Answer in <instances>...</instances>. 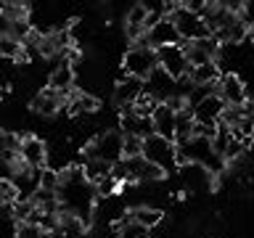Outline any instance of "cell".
I'll return each instance as SVG.
<instances>
[{
	"label": "cell",
	"mask_w": 254,
	"mask_h": 238,
	"mask_svg": "<svg viewBox=\"0 0 254 238\" xmlns=\"http://www.w3.org/2000/svg\"><path fill=\"white\" fill-rule=\"evenodd\" d=\"M85 159H101V162L117 164L125 159V135L122 130H106L98 132L93 143L85 146Z\"/></svg>",
	"instance_id": "cell-1"
},
{
	"label": "cell",
	"mask_w": 254,
	"mask_h": 238,
	"mask_svg": "<svg viewBox=\"0 0 254 238\" xmlns=\"http://www.w3.org/2000/svg\"><path fill=\"white\" fill-rule=\"evenodd\" d=\"M156 69H159V53L154 51V48L132 45L122 59V71L125 74L138 77V79H143V82H146Z\"/></svg>",
	"instance_id": "cell-2"
},
{
	"label": "cell",
	"mask_w": 254,
	"mask_h": 238,
	"mask_svg": "<svg viewBox=\"0 0 254 238\" xmlns=\"http://www.w3.org/2000/svg\"><path fill=\"white\" fill-rule=\"evenodd\" d=\"M175 27H178L180 32V37L186 40V43H198V40H206V37H212V29H209V24H206L198 13L193 11H188L186 5H183V0H180V8L175 11L172 16H167Z\"/></svg>",
	"instance_id": "cell-3"
},
{
	"label": "cell",
	"mask_w": 254,
	"mask_h": 238,
	"mask_svg": "<svg viewBox=\"0 0 254 238\" xmlns=\"http://www.w3.org/2000/svg\"><path fill=\"white\" fill-rule=\"evenodd\" d=\"M180 43H183V37H180L178 27H175L170 19H162L156 27H151V29L146 32V37H143L138 45L159 51V48H170V45H180Z\"/></svg>",
	"instance_id": "cell-4"
},
{
	"label": "cell",
	"mask_w": 254,
	"mask_h": 238,
	"mask_svg": "<svg viewBox=\"0 0 254 238\" xmlns=\"http://www.w3.org/2000/svg\"><path fill=\"white\" fill-rule=\"evenodd\" d=\"M143 156L148 159V162H154L159 167H164V170H172L175 164V156H178V146H175L172 140L167 138H159V135H154V138L146 140V148H143Z\"/></svg>",
	"instance_id": "cell-5"
},
{
	"label": "cell",
	"mask_w": 254,
	"mask_h": 238,
	"mask_svg": "<svg viewBox=\"0 0 254 238\" xmlns=\"http://www.w3.org/2000/svg\"><path fill=\"white\" fill-rule=\"evenodd\" d=\"M159 66H162L172 79H183L186 74H190V63L186 59V51L180 45H170V48H159Z\"/></svg>",
	"instance_id": "cell-6"
},
{
	"label": "cell",
	"mask_w": 254,
	"mask_h": 238,
	"mask_svg": "<svg viewBox=\"0 0 254 238\" xmlns=\"http://www.w3.org/2000/svg\"><path fill=\"white\" fill-rule=\"evenodd\" d=\"M143 93H146V90H143V79L127 74V77L119 79L117 87H114V103H117L122 111H127V109L135 106V101H138Z\"/></svg>",
	"instance_id": "cell-7"
},
{
	"label": "cell",
	"mask_w": 254,
	"mask_h": 238,
	"mask_svg": "<svg viewBox=\"0 0 254 238\" xmlns=\"http://www.w3.org/2000/svg\"><path fill=\"white\" fill-rule=\"evenodd\" d=\"M225 106H228V103L222 101L220 93H209V95H204V98L193 106V117H196V122L217 124L220 117H222V111H225Z\"/></svg>",
	"instance_id": "cell-8"
},
{
	"label": "cell",
	"mask_w": 254,
	"mask_h": 238,
	"mask_svg": "<svg viewBox=\"0 0 254 238\" xmlns=\"http://www.w3.org/2000/svg\"><path fill=\"white\" fill-rule=\"evenodd\" d=\"M21 159L27 162V167H32V170H45V167H48V146L37 138V135H27V132H24Z\"/></svg>",
	"instance_id": "cell-9"
},
{
	"label": "cell",
	"mask_w": 254,
	"mask_h": 238,
	"mask_svg": "<svg viewBox=\"0 0 254 238\" xmlns=\"http://www.w3.org/2000/svg\"><path fill=\"white\" fill-rule=\"evenodd\" d=\"M217 93L222 95V101H225L228 106H241V103H246V85L236 71L222 74L220 85H217Z\"/></svg>",
	"instance_id": "cell-10"
},
{
	"label": "cell",
	"mask_w": 254,
	"mask_h": 238,
	"mask_svg": "<svg viewBox=\"0 0 254 238\" xmlns=\"http://www.w3.org/2000/svg\"><path fill=\"white\" fill-rule=\"evenodd\" d=\"M146 87L148 90L146 93H151L154 95V98L159 101V103H164L167 98H170V95H175V87H178V79H172L170 74H167V71L159 66L154 74H151L148 79H146Z\"/></svg>",
	"instance_id": "cell-11"
},
{
	"label": "cell",
	"mask_w": 254,
	"mask_h": 238,
	"mask_svg": "<svg viewBox=\"0 0 254 238\" xmlns=\"http://www.w3.org/2000/svg\"><path fill=\"white\" fill-rule=\"evenodd\" d=\"M154 127H156V135L159 138H167L175 143V124H178V114L167 106V103H159V109L154 111Z\"/></svg>",
	"instance_id": "cell-12"
},
{
	"label": "cell",
	"mask_w": 254,
	"mask_h": 238,
	"mask_svg": "<svg viewBox=\"0 0 254 238\" xmlns=\"http://www.w3.org/2000/svg\"><path fill=\"white\" fill-rule=\"evenodd\" d=\"M130 217L132 222H138V225L143 228H156V225H162V220H164V212L159 209V206H148V204H138V206H132L130 209Z\"/></svg>",
	"instance_id": "cell-13"
},
{
	"label": "cell",
	"mask_w": 254,
	"mask_h": 238,
	"mask_svg": "<svg viewBox=\"0 0 254 238\" xmlns=\"http://www.w3.org/2000/svg\"><path fill=\"white\" fill-rule=\"evenodd\" d=\"M190 79H193V85L198 87H209V85H217L220 79H222V71L217 63H204V66H196V69H190Z\"/></svg>",
	"instance_id": "cell-14"
},
{
	"label": "cell",
	"mask_w": 254,
	"mask_h": 238,
	"mask_svg": "<svg viewBox=\"0 0 254 238\" xmlns=\"http://www.w3.org/2000/svg\"><path fill=\"white\" fill-rule=\"evenodd\" d=\"M193 124H196L193 111H190V109L178 111V124H175V146L188 143L190 138H193Z\"/></svg>",
	"instance_id": "cell-15"
},
{
	"label": "cell",
	"mask_w": 254,
	"mask_h": 238,
	"mask_svg": "<svg viewBox=\"0 0 254 238\" xmlns=\"http://www.w3.org/2000/svg\"><path fill=\"white\" fill-rule=\"evenodd\" d=\"M74 77H77L74 66H69V63H59V66L51 71L48 87H53V90H71V85H74Z\"/></svg>",
	"instance_id": "cell-16"
},
{
	"label": "cell",
	"mask_w": 254,
	"mask_h": 238,
	"mask_svg": "<svg viewBox=\"0 0 254 238\" xmlns=\"http://www.w3.org/2000/svg\"><path fill=\"white\" fill-rule=\"evenodd\" d=\"M0 16H3V21H5V24L27 21L29 5H27V3H13V0H5V3L0 5Z\"/></svg>",
	"instance_id": "cell-17"
},
{
	"label": "cell",
	"mask_w": 254,
	"mask_h": 238,
	"mask_svg": "<svg viewBox=\"0 0 254 238\" xmlns=\"http://www.w3.org/2000/svg\"><path fill=\"white\" fill-rule=\"evenodd\" d=\"M111 167L109 162H101V159H87L85 162V175H87V182H93V185H98L101 180H106L111 175Z\"/></svg>",
	"instance_id": "cell-18"
},
{
	"label": "cell",
	"mask_w": 254,
	"mask_h": 238,
	"mask_svg": "<svg viewBox=\"0 0 254 238\" xmlns=\"http://www.w3.org/2000/svg\"><path fill=\"white\" fill-rule=\"evenodd\" d=\"M146 21H148L146 3H132L130 8H127V13H125V24H127V27H143V29H146Z\"/></svg>",
	"instance_id": "cell-19"
},
{
	"label": "cell",
	"mask_w": 254,
	"mask_h": 238,
	"mask_svg": "<svg viewBox=\"0 0 254 238\" xmlns=\"http://www.w3.org/2000/svg\"><path fill=\"white\" fill-rule=\"evenodd\" d=\"M0 53H3V59L16 63V61H19V56L24 53V43H19L16 37L3 35V37H0Z\"/></svg>",
	"instance_id": "cell-20"
},
{
	"label": "cell",
	"mask_w": 254,
	"mask_h": 238,
	"mask_svg": "<svg viewBox=\"0 0 254 238\" xmlns=\"http://www.w3.org/2000/svg\"><path fill=\"white\" fill-rule=\"evenodd\" d=\"M246 119V111H244V103L241 106H225V111H222V117H220V124H225V127H238Z\"/></svg>",
	"instance_id": "cell-21"
},
{
	"label": "cell",
	"mask_w": 254,
	"mask_h": 238,
	"mask_svg": "<svg viewBox=\"0 0 254 238\" xmlns=\"http://www.w3.org/2000/svg\"><path fill=\"white\" fill-rule=\"evenodd\" d=\"M40 188H43V190H53V193H59V190H61V172L51 170V167L40 170Z\"/></svg>",
	"instance_id": "cell-22"
},
{
	"label": "cell",
	"mask_w": 254,
	"mask_h": 238,
	"mask_svg": "<svg viewBox=\"0 0 254 238\" xmlns=\"http://www.w3.org/2000/svg\"><path fill=\"white\" fill-rule=\"evenodd\" d=\"M0 198H3V204H16V201H21V190H19V185L16 182H11L8 178H3L0 180Z\"/></svg>",
	"instance_id": "cell-23"
},
{
	"label": "cell",
	"mask_w": 254,
	"mask_h": 238,
	"mask_svg": "<svg viewBox=\"0 0 254 238\" xmlns=\"http://www.w3.org/2000/svg\"><path fill=\"white\" fill-rule=\"evenodd\" d=\"M164 175H167L164 167H159V164L146 159V164H143V170H140V182H159V180H164Z\"/></svg>",
	"instance_id": "cell-24"
},
{
	"label": "cell",
	"mask_w": 254,
	"mask_h": 238,
	"mask_svg": "<svg viewBox=\"0 0 254 238\" xmlns=\"http://www.w3.org/2000/svg\"><path fill=\"white\" fill-rule=\"evenodd\" d=\"M143 148H146V140L143 138H138V135H125V159L143 156Z\"/></svg>",
	"instance_id": "cell-25"
},
{
	"label": "cell",
	"mask_w": 254,
	"mask_h": 238,
	"mask_svg": "<svg viewBox=\"0 0 254 238\" xmlns=\"http://www.w3.org/2000/svg\"><path fill=\"white\" fill-rule=\"evenodd\" d=\"M220 132L217 124H204V122H196L193 124V138H201V140H214Z\"/></svg>",
	"instance_id": "cell-26"
},
{
	"label": "cell",
	"mask_w": 254,
	"mask_h": 238,
	"mask_svg": "<svg viewBox=\"0 0 254 238\" xmlns=\"http://www.w3.org/2000/svg\"><path fill=\"white\" fill-rule=\"evenodd\" d=\"M117 238H148V228L138 225V222H130V225H125L119 230Z\"/></svg>",
	"instance_id": "cell-27"
},
{
	"label": "cell",
	"mask_w": 254,
	"mask_h": 238,
	"mask_svg": "<svg viewBox=\"0 0 254 238\" xmlns=\"http://www.w3.org/2000/svg\"><path fill=\"white\" fill-rule=\"evenodd\" d=\"M40 233H43V228L29 225V222H21V225H19V233H16V238H40Z\"/></svg>",
	"instance_id": "cell-28"
},
{
	"label": "cell",
	"mask_w": 254,
	"mask_h": 238,
	"mask_svg": "<svg viewBox=\"0 0 254 238\" xmlns=\"http://www.w3.org/2000/svg\"><path fill=\"white\" fill-rule=\"evenodd\" d=\"M241 21L246 27H254V0H244V8H241Z\"/></svg>",
	"instance_id": "cell-29"
},
{
	"label": "cell",
	"mask_w": 254,
	"mask_h": 238,
	"mask_svg": "<svg viewBox=\"0 0 254 238\" xmlns=\"http://www.w3.org/2000/svg\"><path fill=\"white\" fill-rule=\"evenodd\" d=\"M111 178H117L119 182H127V178H130V172H127V162L122 159V162H117L114 167H111Z\"/></svg>",
	"instance_id": "cell-30"
},
{
	"label": "cell",
	"mask_w": 254,
	"mask_h": 238,
	"mask_svg": "<svg viewBox=\"0 0 254 238\" xmlns=\"http://www.w3.org/2000/svg\"><path fill=\"white\" fill-rule=\"evenodd\" d=\"M252 140H254V130H252Z\"/></svg>",
	"instance_id": "cell-31"
}]
</instances>
